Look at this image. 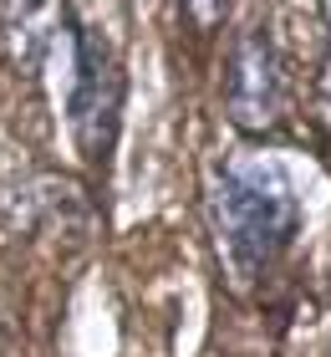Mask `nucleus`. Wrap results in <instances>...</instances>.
Instances as JSON below:
<instances>
[{
	"instance_id": "nucleus-1",
	"label": "nucleus",
	"mask_w": 331,
	"mask_h": 357,
	"mask_svg": "<svg viewBox=\"0 0 331 357\" xmlns=\"http://www.w3.org/2000/svg\"><path fill=\"white\" fill-rule=\"evenodd\" d=\"M209 225L235 286H255L301 235L291 174L265 153H229L209 178Z\"/></svg>"
},
{
	"instance_id": "nucleus-5",
	"label": "nucleus",
	"mask_w": 331,
	"mask_h": 357,
	"mask_svg": "<svg viewBox=\"0 0 331 357\" xmlns=\"http://www.w3.org/2000/svg\"><path fill=\"white\" fill-rule=\"evenodd\" d=\"M229 6H235V0H178V15L189 21L194 36H214V31L224 26Z\"/></svg>"
},
{
	"instance_id": "nucleus-2",
	"label": "nucleus",
	"mask_w": 331,
	"mask_h": 357,
	"mask_svg": "<svg viewBox=\"0 0 331 357\" xmlns=\"http://www.w3.org/2000/svg\"><path fill=\"white\" fill-rule=\"evenodd\" d=\"M66 61H72V77H66V128H72L82 164L92 174H102L123 138L128 67L107 31L77 21V15L66 21Z\"/></svg>"
},
{
	"instance_id": "nucleus-4",
	"label": "nucleus",
	"mask_w": 331,
	"mask_h": 357,
	"mask_svg": "<svg viewBox=\"0 0 331 357\" xmlns=\"http://www.w3.org/2000/svg\"><path fill=\"white\" fill-rule=\"evenodd\" d=\"M66 6L61 0H0V61L36 82L52 46L66 41Z\"/></svg>"
},
{
	"instance_id": "nucleus-3",
	"label": "nucleus",
	"mask_w": 331,
	"mask_h": 357,
	"mask_svg": "<svg viewBox=\"0 0 331 357\" xmlns=\"http://www.w3.org/2000/svg\"><path fill=\"white\" fill-rule=\"evenodd\" d=\"M291 112V77L270 26H245L224 61V118L245 138H270L286 128Z\"/></svg>"
}]
</instances>
